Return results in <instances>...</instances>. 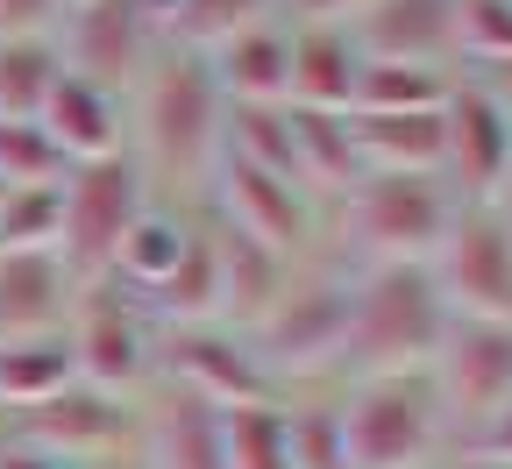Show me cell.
Wrapping results in <instances>:
<instances>
[{"label": "cell", "instance_id": "obj_1", "mask_svg": "<svg viewBox=\"0 0 512 469\" xmlns=\"http://www.w3.org/2000/svg\"><path fill=\"white\" fill-rule=\"evenodd\" d=\"M221 86L207 72V57L192 50H157L150 72L136 79V143H143V185H178L200 192L221 164Z\"/></svg>", "mask_w": 512, "mask_h": 469}, {"label": "cell", "instance_id": "obj_2", "mask_svg": "<svg viewBox=\"0 0 512 469\" xmlns=\"http://www.w3.org/2000/svg\"><path fill=\"white\" fill-rule=\"evenodd\" d=\"M448 342V306L427 263H370L349 285V377H427Z\"/></svg>", "mask_w": 512, "mask_h": 469}, {"label": "cell", "instance_id": "obj_3", "mask_svg": "<svg viewBox=\"0 0 512 469\" xmlns=\"http://www.w3.org/2000/svg\"><path fill=\"white\" fill-rule=\"evenodd\" d=\"M143 207H150V185H143V164L128 150L72 164L64 185H57V256H64V271L79 285H100L121 235L136 228Z\"/></svg>", "mask_w": 512, "mask_h": 469}, {"label": "cell", "instance_id": "obj_4", "mask_svg": "<svg viewBox=\"0 0 512 469\" xmlns=\"http://www.w3.org/2000/svg\"><path fill=\"white\" fill-rule=\"evenodd\" d=\"M335 413L349 469H420L441 434V398L427 377H349Z\"/></svg>", "mask_w": 512, "mask_h": 469}, {"label": "cell", "instance_id": "obj_5", "mask_svg": "<svg viewBox=\"0 0 512 469\" xmlns=\"http://www.w3.org/2000/svg\"><path fill=\"white\" fill-rule=\"evenodd\" d=\"M64 349H72L79 384L136 398L143 377L157 370V334H150V306L128 299L121 285H79L72 313H64Z\"/></svg>", "mask_w": 512, "mask_h": 469}, {"label": "cell", "instance_id": "obj_6", "mask_svg": "<svg viewBox=\"0 0 512 469\" xmlns=\"http://www.w3.org/2000/svg\"><path fill=\"white\" fill-rule=\"evenodd\" d=\"M342 342H349V278H335V271H306V278L292 271L278 306L249 327V349L271 370V384L342 363Z\"/></svg>", "mask_w": 512, "mask_h": 469}, {"label": "cell", "instance_id": "obj_7", "mask_svg": "<svg viewBox=\"0 0 512 469\" xmlns=\"http://www.w3.org/2000/svg\"><path fill=\"white\" fill-rule=\"evenodd\" d=\"M0 441H29V448H50L64 462L93 469L107 455L143 448V406L136 398H114V391H93V384H64L43 406L0 413Z\"/></svg>", "mask_w": 512, "mask_h": 469}, {"label": "cell", "instance_id": "obj_8", "mask_svg": "<svg viewBox=\"0 0 512 469\" xmlns=\"http://www.w3.org/2000/svg\"><path fill=\"white\" fill-rule=\"evenodd\" d=\"M427 278L448 320H512V221L498 207H456Z\"/></svg>", "mask_w": 512, "mask_h": 469}, {"label": "cell", "instance_id": "obj_9", "mask_svg": "<svg viewBox=\"0 0 512 469\" xmlns=\"http://www.w3.org/2000/svg\"><path fill=\"white\" fill-rule=\"evenodd\" d=\"M342 199H349V228L370 249V263H427L448 221H456V192L441 178H406V171L356 178Z\"/></svg>", "mask_w": 512, "mask_h": 469}, {"label": "cell", "instance_id": "obj_10", "mask_svg": "<svg viewBox=\"0 0 512 469\" xmlns=\"http://www.w3.org/2000/svg\"><path fill=\"white\" fill-rule=\"evenodd\" d=\"M157 50H164V36H157L150 0H79V8H64L57 57H64V72L86 79V86H107V93L128 100Z\"/></svg>", "mask_w": 512, "mask_h": 469}, {"label": "cell", "instance_id": "obj_11", "mask_svg": "<svg viewBox=\"0 0 512 469\" xmlns=\"http://www.w3.org/2000/svg\"><path fill=\"white\" fill-rule=\"evenodd\" d=\"M157 370L171 377V391L200 398L214 413H235V406H271L278 384L271 370L256 363L249 334L207 320V327H164V349H157Z\"/></svg>", "mask_w": 512, "mask_h": 469}, {"label": "cell", "instance_id": "obj_12", "mask_svg": "<svg viewBox=\"0 0 512 469\" xmlns=\"http://www.w3.org/2000/svg\"><path fill=\"white\" fill-rule=\"evenodd\" d=\"M512 171V121L491 107L477 79H456L441 100V185L456 207H498V185Z\"/></svg>", "mask_w": 512, "mask_h": 469}, {"label": "cell", "instance_id": "obj_13", "mask_svg": "<svg viewBox=\"0 0 512 469\" xmlns=\"http://www.w3.org/2000/svg\"><path fill=\"white\" fill-rule=\"evenodd\" d=\"M441 420L484 427L512 406V320H448V342L427 370Z\"/></svg>", "mask_w": 512, "mask_h": 469}, {"label": "cell", "instance_id": "obj_14", "mask_svg": "<svg viewBox=\"0 0 512 469\" xmlns=\"http://www.w3.org/2000/svg\"><path fill=\"white\" fill-rule=\"evenodd\" d=\"M207 192H214V221H228L249 242H264L285 263L313 242V207H306V192L292 178H271V171H249V164L221 157L214 178H207Z\"/></svg>", "mask_w": 512, "mask_h": 469}, {"label": "cell", "instance_id": "obj_15", "mask_svg": "<svg viewBox=\"0 0 512 469\" xmlns=\"http://www.w3.org/2000/svg\"><path fill=\"white\" fill-rule=\"evenodd\" d=\"M363 64H448L456 57V0H370L349 22Z\"/></svg>", "mask_w": 512, "mask_h": 469}, {"label": "cell", "instance_id": "obj_16", "mask_svg": "<svg viewBox=\"0 0 512 469\" xmlns=\"http://www.w3.org/2000/svg\"><path fill=\"white\" fill-rule=\"evenodd\" d=\"M79 299V278L57 249H0V342L64 334V313Z\"/></svg>", "mask_w": 512, "mask_h": 469}, {"label": "cell", "instance_id": "obj_17", "mask_svg": "<svg viewBox=\"0 0 512 469\" xmlns=\"http://www.w3.org/2000/svg\"><path fill=\"white\" fill-rule=\"evenodd\" d=\"M43 136L64 150V164H93V157H121V136H128V100L107 93V86H86L72 72H57L50 100H43Z\"/></svg>", "mask_w": 512, "mask_h": 469}, {"label": "cell", "instance_id": "obj_18", "mask_svg": "<svg viewBox=\"0 0 512 469\" xmlns=\"http://www.w3.org/2000/svg\"><path fill=\"white\" fill-rule=\"evenodd\" d=\"M292 100L285 107H320V114H349L356 79H363V50L342 22H292Z\"/></svg>", "mask_w": 512, "mask_h": 469}, {"label": "cell", "instance_id": "obj_19", "mask_svg": "<svg viewBox=\"0 0 512 469\" xmlns=\"http://www.w3.org/2000/svg\"><path fill=\"white\" fill-rule=\"evenodd\" d=\"M207 242H214V271H221V327L249 334L256 320L278 306V292L292 285V263H285V256H271L264 242L235 235V228H228V221H214V214H207Z\"/></svg>", "mask_w": 512, "mask_h": 469}, {"label": "cell", "instance_id": "obj_20", "mask_svg": "<svg viewBox=\"0 0 512 469\" xmlns=\"http://www.w3.org/2000/svg\"><path fill=\"white\" fill-rule=\"evenodd\" d=\"M207 72H214L228 107H285L292 100V36H285V22L242 29L235 43H221L207 57Z\"/></svg>", "mask_w": 512, "mask_h": 469}, {"label": "cell", "instance_id": "obj_21", "mask_svg": "<svg viewBox=\"0 0 512 469\" xmlns=\"http://www.w3.org/2000/svg\"><path fill=\"white\" fill-rule=\"evenodd\" d=\"M143 462L150 469H228L221 413L185 391H164L157 406H143Z\"/></svg>", "mask_w": 512, "mask_h": 469}, {"label": "cell", "instance_id": "obj_22", "mask_svg": "<svg viewBox=\"0 0 512 469\" xmlns=\"http://www.w3.org/2000/svg\"><path fill=\"white\" fill-rule=\"evenodd\" d=\"M185 235H192V221L150 199V207L136 214V228L121 235V249H114V263H107V285H121L128 299H143V306H150V292H157V285L178 271Z\"/></svg>", "mask_w": 512, "mask_h": 469}, {"label": "cell", "instance_id": "obj_23", "mask_svg": "<svg viewBox=\"0 0 512 469\" xmlns=\"http://www.w3.org/2000/svg\"><path fill=\"white\" fill-rule=\"evenodd\" d=\"M292 171H299L306 192H349L363 178L356 143H349V114L292 107Z\"/></svg>", "mask_w": 512, "mask_h": 469}, {"label": "cell", "instance_id": "obj_24", "mask_svg": "<svg viewBox=\"0 0 512 469\" xmlns=\"http://www.w3.org/2000/svg\"><path fill=\"white\" fill-rule=\"evenodd\" d=\"M150 320H164V327H207V320H221V271H214L207 221H192L178 271L150 292Z\"/></svg>", "mask_w": 512, "mask_h": 469}, {"label": "cell", "instance_id": "obj_25", "mask_svg": "<svg viewBox=\"0 0 512 469\" xmlns=\"http://www.w3.org/2000/svg\"><path fill=\"white\" fill-rule=\"evenodd\" d=\"M256 22H278V0H171L157 36L171 50H192V57H214L221 43H235L242 29Z\"/></svg>", "mask_w": 512, "mask_h": 469}, {"label": "cell", "instance_id": "obj_26", "mask_svg": "<svg viewBox=\"0 0 512 469\" xmlns=\"http://www.w3.org/2000/svg\"><path fill=\"white\" fill-rule=\"evenodd\" d=\"M64 384H79L64 334H36V342H0V413L43 406V398H57Z\"/></svg>", "mask_w": 512, "mask_h": 469}, {"label": "cell", "instance_id": "obj_27", "mask_svg": "<svg viewBox=\"0 0 512 469\" xmlns=\"http://www.w3.org/2000/svg\"><path fill=\"white\" fill-rule=\"evenodd\" d=\"M221 157L299 185V171H292V107H228L221 114Z\"/></svg>", "mask_w": 512, "mask_h": 469}, {"label": "cell", "instance_id": "obj_28", "mask_svg": "<svg viewBox=\"0 0 512 469\" xmlns=\"http://www.w3.org/2000/svg\"><path fill=\"white\" fill-rule=\"evenodd\" d=\"M448 86L456 79H448L441 64H363L349 114H441Z\"/></svg>", "mask_w": 512, "mask_h": 469}, {"label": "cell", "instance_id": "obj_29", "mask_svg": "<svg viewBox=\"0 0 512 469\" xmlns=\"http://www.w3.org/2000/svg\"><path fill=\"white\" fill-rule=\"evenodd\" d=\"M64 72V57L50 36H15V43H0V121H36L50 86Z\"/></svg>", "mask_w": 512, "mask_h": 469}, {"label": "cell", "instance_id": "obj_30", "mask_svg": "<svg viewBox=\"0 0 512 469\" xmlns=\"http://www.w3.org/2000/svg\"><path fill=\"white\" fill-rule=\"evenodd\" d=\"M221 448L228 469H292V434H285V406H235L221 413Z\"/></svg>", "mask_w": 512, "mask_h": 469}, {"label": "cell", "instance_id": "obj_31", "mask_svg": "<svg viewBox=\"0 0 512 469\" xmlns=\"http://www.w3.org/2000/svg\"><path fill=\"white\" fill-rule=\"evenodd\" d=\"M64 150L43 136V121H0V192L15 185H64Z\"/></svg>", "mask_w": 512, "mask_h": 469}, {"label": "cell", "instance_id": "obj_32", "mask_svg": "<svg viewBox=\"0 0 512 469\" xmlns=\"http://www.w3.org/2000/svg\"><path fill=\"white\" fill-rule=\"evenodd\" d=\"M0 249H57V185L0 192Z\"/></svg>", "mask_w": 512, "mask_h": 469}, {"label": "cell", "instance_id": "obj_33", "mask_svg": "<svg viewBox=\"0 0 512 469\" xmlns=\"http://www.w3.org/2000/svg\"><path fill=\"white\" fill-rule=\"evenodd\" d=\"M456 57L484 72L512 57V0H456Z\"/></svg>", "mask_w": 512, "mask_h": 469}, {"label": "cell", "instance_id": "obj_34", "mask_svg": "<svg viewBox=\"0 0 512 469\" xmlns=\"http://www.w3.org/2000/svg\"><path fill=\"white\" fill-rule=\"evenodd\" d=\"M285 434H292V469H349L335 406H285Z\"/></svg>", "mask_w": 512, "mask_h": 469}, {"label": "cell", "instance_id": "obj_35", "mask_svg": "<svg viewBox=\"0 0 512 469\" xmlns=\"http://www.w3.org/2000/svg\"><path fill=\"white\" fill-rule=\"evenodd\" d=\"M64 22V0H0V43L15 36H50Z\"/></svg>", "mask_w": 512, "mask_h": 469}, {"label": "cell", "instance_id": "obj_36", "mask_svg": "<svg viewBox=\"0 0 512 469\" xmlns=\"http://www.w3.org/2000/svg\"><path fill=\"white\" fill-rule=\"evenodd\" d=\"M278 8H292V22H342L349 29L370 0H278Z\"/></svg>", "mask_w": 512, "mask_h": 469}, {"label": "cell", "instance_id": "obj_37", "mask_svg": "<svg viewBox=\"0 0 512 469\" xmlns=\"http://www.w3.org/2000/svg\"><path fill=\"white\" fill-rule=\"evenodd\" d=\"M477 455H484V462H498V469H512V406H505V413H491V420L477 427Z\"/></svg>", "mask_w": 512, "mask_h": 469}, {"label": "cell", "instance_id": "obj_38", "mask_svg": "<svg viewBox=\"0 0 512 469\" xmlns=\"http://www.w3.org/2000/svg\"><path fill=\"white\" fill-rule=\"evenodd\" d=\"M0 469H79V462H64L50 448H29V441H0Z\"/></svg>", "mask_w": 512, "mask_h": 469}, {"label": "cell", "instance_id": "obj_39", "mask_svg": "<svg viewBox=\"0 0 512 469\" xmlns=\"http://www.w3.org/2000/svg\"><path fill=\"white\" fill-rule=\"evenodd\" d=\"M477 86H484V93H491V107L512 121V57H505V64H491V72H484Z\"/></svg>", "mask_w": 512, "mask_h": 469}, {"label": "cell", "instance_id": "obj_40", "mask_svg": "<svg viewBox=\"0 0 512 469\" xmlns=\"http://www.w3.org/2000/svg\"><path fill=\"white\" fill-rule=\"evenodd\" d=\"M93 469H150V462H143V448H128V455H107V462H93Z\"/></svg>", "mask_w": 512, "mask_h": 469}, {"label": "cell", "instance_id": "obj_41", "mask_svg": "<svg viewBox=\"0 0 512 469\" xmlns=\"http://www.w3.org/2000/svg\"><path fill=\"white\" fill-rule=\"evenodd\" d=\"M498 214L512 221V171H505V185H498Z\"/></svg>", "mask_w": 512, "mask_h": 469}, {"label": "cell", "instance_id": "obj_42", "mask_svg": "<svg viewBox=\"0 0 512 469\" xmlns=\"http://www.w3.org/2000/svg\"><path fill=\"white\" fill-rule=\"evenodd\" d=\"M164 8H171V0H150V15H157V22H164Z\"/></svg>", "mask_w": 512, "mask_h": 469}, {"label": "cell", "instance_id": "obj_43", "mask_svg": "<svg viewBox=\"0 0 512 469\" xmlns=\"http://www.w3.org/2000/svg\"><path fill=\"white\" fill-rule=\"evenodd\" d=\"M64 8H79V0H64Z\"/></svg>", "mask_w": 512, "mask_h": 469}]
</instances>
